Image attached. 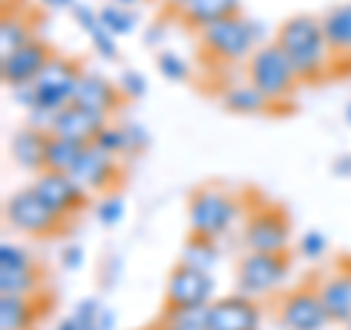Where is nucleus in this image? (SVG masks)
Segmentation results:
<instances>
[{
	"mask_svg": "<svg viewBox=\"0 0 351 330\" xmlns=\"http://www.w3.org/2000/svg\"><path fill=\"white\" fill-rule=\"evenodd\" d=\"M276 44L287 53L295 76L302 85H313L331 68V50H328L325 32H322V18L313 15H293L278 27Z\"/></svg>",
	"mask_w": 351,
	"mask_h": 330,
	"instance_id": "1",
	"label": "nucleus"
},
{
	"mask_svg": "<svg viewBox=\"0 0 351 330\" xmlns=\"http://www.w3.org/2000/svg\"><path fill=\"white\" fill-rule=\"evenodd\" d=\"M243 216V202L232 190L217 184H202L188 196V223L191 234L219 240L228 234L237 219Z\"/></svg>",
	"mask_w": 351,
	"mask_h": 330,
	"instance_id": "2",
	"label": "nucleus"
},
{
	"mask_svg": "<svg viewBox=\"0 0 351 330\" xmlns=\"http://www.w3.org/2000/svg\"><path fill=\"white\" fill-rule=\"evenodd\" d=\"M261 24L243 15H232L223 21H214L199 29V44L208 59L219 64H237L249 62L252 53L261 47Z\"/></svg>",
	"mask_w": 351,
	"mask_h": 330,
	"instance_id": "3",
	"label": "nucleus"
},
{
	"mask_svg": "<svg viewBox=\"0 0 351 330\" xmlns=\"http://www.w3.org/2000/svg\"><path fill=\"white\" fill-rule=\"evenodd\" d=\"M246 82L255 85L272 105L293 97V91L302 85L290 59H287V53H284L276 41L261 44V47L252 53V59L246 62Z\"/></svg>",
	"mask_w": 351,
	"mask_h": 330,
	"instance_id": "4",
	"label": "nucleus"
},
{
	"mask_svg": "<svg viewBox=\"0 0 351 330\" xmlns=\"http://www.w3.org/2000/svg\"><path fill=\"white\" fill-rule=\"evenodd\" d=\"M3 214H6V223L15 231L29 234V237H41V240L56 237L62 231H68V225H71L68 223L71 216H62L59 211H53L36 193V187H21V190H15L6 199Z\"/></svg>",
	"mask_w": 351,
	"mask_h": 330,
	"instance_id": "5",
	"label": "nucleus"
},
{
	"mask_svg": "<svg viewBox=\"0 0 351 330\" xmlns=\"http://www.w3.org/2000/svg\"><path fill=\"white\" fill-rule=\"evenodd\" d=\"M290 275L287 251H246L237 263V292L249 299L272 295Z\"/></svg>",
	"mask_w": 351,
	"mask_h": 330,
	"instance_id": "6",
	"label": "nucleus"
},
{
	"mask_svg": "<svg viewBox=\"0 0 351 330\" xmlns=\"http://www.w3.org/2000/svg\"><path fill=\"white\" fill-rule=\"evenodd\" d=\"M82 76V64L68 56H53L50 64L41 71V76L32 82L36 91V108L47 114H59L62 108H68L73 103L76 85Z\"/></svg>",
	"mask_w": 351,
	"mask_h": 330,
	"instance_id": "7",
	"label": "nucleus"
},
{
	"mask_svg": "<svg viewBox=\"0 0 351 330\" xmlns=\"http://www.w3.org/2000/svg\"><path fill=\"white\" fill-rule=\"evenodd\" d=\"M246 223H243V249L246 251H287L290 249V219L287 211L278 205H258L246 211Z\"/></svg>",
	"mask_w": 351,
	"mask_h": 330,
	"instance_id": "8",
	"label": "nucleus"
},
{
	"mask_svg": "<svg viewBox=\"0 0 351 330\" xmlns=\"http://www.w3.org/2000/svg\"><path fill=\"white\" fill-rule=\"evenodd\" d=\"M214 301L211 272L193 269L188 263H176L164 287V310H199Z\"/></svg>",
	"mask_w": 351,
	"mask_h": 330,
	"instance_id": "9",
	"label": "nucleus"
},
{
	"mask_svg": "<svg viewBox=\"0 0 351 330\" xmlns=\"http://www.w3.org/2000/svg\"><path fill=\"white\" fill-rule=\"evenodd\" d=\"M331 318L319 299V287L302 283L278 301V325L284 330H322Z\"/></svg>",
	"mask_w": 351,
	"mask_h": 330,
	"instance_id": "10",
	"label": "nucleus"
},
{
	"mask_svg": "<svg viewBox=\"0 0 351 330\" xmlns=\"http://www.w3.org/2000/svg\"><path fill=\"white\" fill-rule=\"evenodd\" d=\"M32 187H36V193L53 207V211H59L62 216H71V219L76 214H82L85 207L91 205V193H88L85 187L76 184L73 175H68V173L44 170V173L36 175Z\"/></svg>",
	"mask_w": 351,
	"mask_h": 330,
	"instance_id": "11",
	"label": "nucleus"
},
{
	"mask_svg": "<svg viewBox=\"0 0 351 330\" xmlns=\"http://www.w3.org/2000/svg\"><path fill=\"white\" fill-rule=\"evenodd\" d=\"M205 330H261V307L249 295H223L205 307Z\"/></svg>",
	"mask_w": 351,
	"mask_h": 330,
	"instance_id": "12",
	"label": "nucleus"
},
{
	"mask_svg": "<svg viewBox=\"0 0 351 330\" xmlns=\"http://www.w3.org/2000/svg\"><path fill=\"white\" fill-rule=\"evenodd\" d=\"M71 175L88 193L108 196V193H114L117 184H120V164L114 161V155H108V152L97 149L91 144V147H85V152L80 155V161H76Z\"/></svg>",
	"mask_w": 351,
	"mask_h": 330,
	"instance_id": "13",
	"label": "nucleus"
},
{
	"mask_svg": "<svg viewBox=\"0 0 351 330\" xmlns=\"http://www.w3.org/2000/svg\"><path fill=\"white\" fill-rule=\"evenodd\" d=\"M53 50L50 44H44L41 38H32L29 44H24L21 50H15L12 56H3L0 62V73H3V82L12 88H24L32 85L41 76V71L50 64Z\"/></svg>",
	"mask_w": 351,
	"mask_h": 330,
	"instance_id": "14",
	"label": "nucleus"
},
{
	"mask_svg": "<svg viewBox=\"0 0 351 330\" xmlns=\"http://www.w3.org/2000/svg\"><path fill=\"white\" fill-rule=\"evenodd\" d=\"M73 103L88 108V112H97L103 117H112L120 105L126 103V97L120 94L117 82L106 79L103 73H94V71H85L80 76V85H76V94H73Z\"/></svg>",
	"mask_w": 351,
	"mask_h": 330,
	"instance_id": "15",
	"label": "nucleus"
},
{
	"mask_svg": "<svg viewBox=\"0 0 351 330\" xmlns=\"http://www.w3.org/2000/svg\"><path fill=\"white\" fill-rule=\"evenodd\" d=\"M106 126H108V117L71 103L68 108H62L59 114H53L50 135H62V138H71V140H80V144L91 147Z\"/></svg>",
	"mask_w": 351,
	"mask_h": 330,
	"instance_id": "16",
	"label": "nucleus"
},
{
	"mask_svg": "<svg viewBox=\"0 0 351 330\" xmlns=\"http://www.w3.org/2000/svg\"><path fill=\"white\" fill-rule=\"evenodd\" d=\"M167 9L184 27L202 29L214 21L240 15V0H170Z\"/></svg>",
	"mask_w": 351,
	"mask_h": 330,
	"instance_id": "17",
	"label": "nucleus"
},
{
	"mask_svg": "<svg viewBox=\"0 0 351 330\" xmlns=\"http://www.w3.org/2000/svg\"><path fill=\"white\" fill-rule=\"evenodd\" d=\"M319 299L331 322H351V263H343L337 272L319 281Z\"/></svg>",
	"mask_w": 351,
	"mask_h": 330,
	"instance_id": "18",
	"label": "nucleus"
},
{
	"mask_svg": "<svg viewBox=\"0 0 351 330\" xmlns=\"http://www.w3.org/2000/svg\"><path fill=\"white\" fill-rule=\"evenodd\" d=\"M47 138L50 131L32 129V126H21L12 140H9V152H12V161L21 170L27 173H44V152H47Z\"/></svg>",
	"mask_w": 351,
	"mask_h": 330,
	"instance_id": "19",
	"label": "nucleus"
},
{
	"mask_svg": "<svg viewBox=\"0 0 351 330\" xmlns=\"http://www.w3.org/2000/svg\"><path fill=\"white\" fill-rule=\"evenodd\" d=\"M322 32L334 62L351 59V3H339L328 9L322 15Z\"/></svg>",
	"mask_w": 351,
	"mask_h": 330,
	"instance_id": "20",
	"label": "nucleus"
},
{
	"mask_svg": "<svg viewBox=\"0 0 351 330\" xmlns=\"http://www.w3.org/2000/svg\"><path fill=\"white\" fill-rule=\"evenodd\" d=\"M41 313L38 295H0V330H32Z\"/></svg>",
	"mask_w": 351,
	"mask_h": 330,
	"instance_id": "21",
	"label": "nucleus"
},
{
	"mask_svg": "<svg viewBox=\"0 0 351 330\" xmlns=\"http://www.w3.org/2000/svg\"><path fill=\"white\" fill-rule=\"evenodd\" d=\"M71 12H73V18H76V24H80V29H85V36L91 38L97 56H103L106 62H114V59H117V41H114L112 32L103 27L100 12H94V9L85 6V3H76Z\"/></svg>",
	"mask_w": 351,
	"mask_h": 330,
	"instance_id": "22",
	"label": "nucleus"
},
{
	"mask_svg": "<svg viewBox=\"0 0 351 330\" xmlns=\"http://www.w3.org/2000/svg\"><path fill=\"white\" fill-rule=\"evenodd\" d=\"M219 103H223L226 112H232V114H246V117L272 112V103L258 91L255 85H249V82L234 85V88H226V91L219 94Z\"/></svg>",
	"mask_w": 351,
	"mask_h": 330,
	"instance_id": "23",
	"label": "nucleus"
},
{
	"mask_svg": "<svg viewBox=\"0 0 351 330\" xmlns=\"http://www.w3.org/2000/svg\"><path fill=\"white\" fill-rule=\"evenodd\" d=\"M82 152H85V144H80V140L50 135L47 138V152H44V170L71 175V170L76 167V161H80Z\"/></svg>",
	"mask_w": 351,
	"mask_h": 330,
	"instance_id": "24",
	"label": "nucleus"
},
{
	"mask_svg": "<svg viewBox=\"0 0 351 330\" xmlns=\"http://www.w3.org/2000/svg\"><path fill=\"white\" fill-rule=\"evenodd\" d=\"M41 287L44 272L38 263L29 269H0V295H27V299H32L41 292Z\"/></svg>",
	"mask_w": 351,
	"mask_h": 330,
	"instance_id": "25",
	"label": "nucleus"
},
{
	"mask_svg": "<svg viewBox=\"0 0 351 330\" xmlns=\"http://www.w3.org/2000/svg\"><path fill=\"white\" fill-rule=\"evenodd\" d=\"M219 260V243L211 237H199V234H191L182 246V257L179 263H188L193 269H202V272H211Z\"/></svg>",
	"mask_w": 351,
	"mask_h": 330,
	"instance_id": "26",
	"label": "nucleus"
},
{
	"mask_svg": "<svg viewBox=\"0 0 351 330\" xmlns=\"http://www.w3.org/2000/svg\"><path fill=\"white\" fill-rule=\"evenodd\" d=\"M32 38V29H29V21L21 15V12H3V21H0V53L3 56H12L15 50H21L24 44H29Z\"/></svg>",
	"mask_w": 351,
	"mask_h": 330,
	"instance_id": "27",
	"label": "nucleus"
},
{
	"mask_svg": "<svg viewBox=\"0 0 351 330\" xmlns=\"http://www.w3.org/2000/svg\"><path fill=\"white\" fill-rule=\"evenodd\" d=\"M100 21H103V27L112 32L114 38L120 36H129V32H135V24H138V18L132 9H123V6H117V3H106L100 9Z\"/></svg>",
	"mask_w": 351,
	"mask_h": 330,
	"instance_id": "28",
	"label": "nucleus"
},
{
	"mask_svg": "<svg viewBox=\"0 0 351 330\" xmlns=\"http://www.w3.org/2000/svg\"><path fill=\"white\" fill-rule=\"evenodd\" d=\"M156 330H205V307L199 310H164Z\"/></svg>",
	"mask_w": 351,
	"mask_h": 330,
	"instance_id": "29",
	"label": "nucleus"
},
{
	"mask_svg": "<svg viewBox=\"0 0 351 330\" xmlns=\"http://www.w3.org/2000/svg\"><path fill=\"white\" fill-rule=\"evenodd\" d=\"M97 149L108 152V155H129V135H126V126H106L100 135L94 140Z\"/></svg>",
	"mask_w": 351,
	"mask_h": 330,
	"instance_id": "30",
	"label": "nucleus"
},
{
	"mask_svg": "<svg viewBox=\"0 0 351 330\" xmlns=\"http://www.w3.org/2000/svg\"><path fill=\"white\" fill-rule=\"evenodd\" d=\"M156 64H158V73L164 76V79H170V82H188L191 79L188 62H184L182 56H176L173 50H161Z\"/></svg>",
	"mask_w": 351,
	"mask_h": 330,
	"instance_id": "31",
	"label": "nucleus"
},
{
	"mask_svg": "<svg viewBox=\"0 0 351 330\" xmlns=\"http://www.w3.org/2000/svg\"><path fill=\"white\" fill-rule=\"evenodd\" d=\"M94 211H97V219H100V225L112 228V225H117L120 219H123L126 202H123V196H120V193H108V196H103V199L97 202Z\"/></svg>",
	"mask_w": 351,
	"mask_h": 330,
	"instance_id": "32",
	"label": "nucleus"
},
{
	"mask_svg": "<svg viewBox=\"0 0 351 330\" xmlns=\"http://www.w3.org/2000/svg\"><path fill=\"white\" fill-rule=\"evenodd\" d=\"M103 310H106V307H103L100 301H97V299H82L80 304L73 307L71 318H73V322L80 325L82 330H85V327H97V325H100V316H103Z\"/></svg>",
	"mask_w": 351,
	"mask_h": 330,
	"instance_id": "33",
	"label": "nucleus"
},
{
	"mask_svg": "<svg viewBox=\"0 0 351 330\" xmlns=\"http://www.w3.org/2000/svg\"><path fill=\"white\" fill-rule=\"evenodd\" d=\"M36 266V260L27 249H21L15 243H3L0 246V269H29Z\"/></svg>",
	"mask_w": 351,
	"mask_h": 330,
	"instance_id": "34",
	"label": "nucleus"
},
{
	"mask_svg": "<svg viewBox=\"0 0 351 330\" xmlns=\"http://www.w3.org/2000/svg\"><path fill=\"white\" fill-rule=\"evenodd\" d=\"M117 88H120V94H123L126 100H141V97L147 94V76L141 71H135V68H129V71L120 73Z\"/></svg>",
	"mask_w": 351,
	"mask_h": 330,
	"instance_id": "35",
	"label": "nucleus"
},
{
	"mask_svg": "<svg viewBox=\"0 0 351 330\" xmlns=\"http://www.w3.org/2000/svg\"><path fill=\"white\" fill-rule=\"evenodd\" d=\"M328 251V240L322 231H307L304 237H299V255L307 260H319Z\"/></svg>",
	"mask_w": 351,
	"mask_h": 330,
	"instance_id": "36",
	"label": "nucleus"
},
{
	"mask_svg": "<svg viewBox=\"0 0 351 330\" xmlns=\"http://www.w3.org/2000/svg\"><path fill=\"white\" fill-rule=\"evenodd\" d=\"M126 135H129V155H138V152H144L152 140H149V131L138 123H129L126 126Z\"/></svg>",
	"mask_w": 351,
	"mask_h": 330,
	"instance_id": "37",
	"label": "nucleus"
},
{
	"mask_svg": "<svg viewBox=\"0 0 351 330\" xmlns=\"http://www.w3.org/2000/svg\"><path fill=\"white\" fill-rule=\"evenodd\" d=\"M82 263H85V249L80 243H71L62 249V269L76 272V269H82Z\"/></svg>",
	"mask_w": 351,
	"mask_h": 330,
	"instance_id": "38",
	"label": "nucleus"
},
{
	"mask_svg": "<svg viewBox=\"0 0 351 330\" xmlns=\"http://www.w3.org/2000/svg\"><path fill=\"white\" fill-rule=\"evenodd\" d=\"M41 3L50 6V9H73L76 0H41Z\"/></svg>",
	"mask_w": 351,
	"mask_h": 330,
	"instance_id": "39",
	"label": "nucleus"
},
{
	"mask_svg": "<svg viewBox=\"0 0 351 330\" xmlns=\"http://www.w3.org/2000/svg\"><path fill=\"white\" fill-rule=\"evenodd\" d=\"M100 330H112L114 327V313L112 310H103V316H100V325H97Z\"/></svg>",
	"mask_w": 351,
	"mask_h": 330,
	"instance_id": "40",
	"label": "nucleus"
},
{
	"mask_svg": "<svg viewBox=\"0 0 351 330\" xmlns=\"http://www.w3.org/2000/svg\"><path fill=\"white\" fill-rule=\"evenodd\" d=\"M161 36H164V24H156V29H149L144 38H147V44H158Z\"/></svg>",
	"mask_w": 351,
	"mask_h": 330,
	"instance_id": "41",
	"label": "nucleus"
},
{
	"mask_svg": "<svg viewBox=\"0 0 351 330\" xmlns=\"http://www.w3.org/2000/svg\"><path fill=\"white\" fill-rule=\"evenodd\" d=\"M56 330H82V327H80V325H76V322H73V318H71V316H64V318H62V322H59V327H56Z\"/></svg>",
	"mask_w": 351,
	"mask_h": 330,
	"instance_id": "42",
	"label": "nucleus"
},
{
	"mask_svg": "<svg viewBox=\"0 0 351 330\" xmlns=\"http://www.w3.org/2000/svg\"><path fill=\"white\" fill-rule=\"evenodd\" d=\"M112 3H117V6H123V9H132V6H138L141 0H112Z\"/></svg>",
	"mask_w": 351,
	"mask_h": 330,
	"instance_id": "43",
	"label": "nucleus"
},
{
	"mask_svg": "<svg viewBox=\"0 0 351 330\" xmlns=\"http://www.w3.org/2000/svg\"><path fill=\"white\" fill-rule=\"evenodd\" d=\"M346 120H348V126H351V103L346 105Z\"/></svg>",
	"mask_w": 351,
	"mask_h": 330,
	"instance_id": "44",
	"label": "nucleus"
},
{
	"mask_svg": "<svg viewBox=\"0 0 351 330\" xmlns=\"http://www.w3.org/2000/svg\"><path fill=\"white\" fill-rule=\"evenodd\" d=\"M85 330H100V327H85Z\"/></svg>",
	"mask_w": 351,
	"mask_h": 330,
	"instance_id": "45",
	"label": "nucleus"
},
{
	"mask_svg": "<svg viewBox=\"0 0 351 330\" xmlns=\"http://www.w3.org/2000/svg\"><path fill=\"white\" fill-rule=\"evenodd\" d=\"M164 3H170V0H164Z\"/></svg>",
	"mask_w": 351,
	"mask_h": 330,
	"instance_id": "46",
	"label": "nucleus"
},
{
	"mask_svg": "<svg viewBox=\"0 0 351 330\" xmlns=\"http://www.w3.org/2000/svg\"><path fill=\"white\" fill-rule=\"evenodd\" d=\"M149 330H156V327H149Z\"/></svg>",
	"mask_w": 351,
	"mask_h": 330,
	"instance_id": "47",
	"label": "nucleus"
}]
</instances>
